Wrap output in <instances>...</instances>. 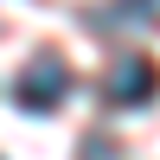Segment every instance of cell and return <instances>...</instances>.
I'll use <instances>...</instances> for the list:
<instances>
[{
	"instance_id": "2",
	"label": "cell",
	"mask_w": 160,
	"mask_h": 160,
	"mask_svg": "<svg viewBox=\"0 0 160 160\" xmlns=\"http://www.w3.org/2000/svg\"><path fill=\"white\" fill-rule=\"evenodd\" d=\"M160 96V64L148 51H128V58L109 64V77H102V102L109 109H148Z\"/></svg>"
},
{
	"instance_id": "1",
	"label": "cell",
	"mask_w": 160,
	"mask_h": 160,
	"mask_svg": "<svg viewBox=\"0 0 160 160\" xmlns=\"http://www.w3.org/2000/svg\"><path fill=\"white\" fill-rule=\"evenodd\" d=\"M64 96H71V64H64L58 51H38L32 64H19V77H13V102H19L26 115H51Z\"/></svg>"
}]
</instances>
